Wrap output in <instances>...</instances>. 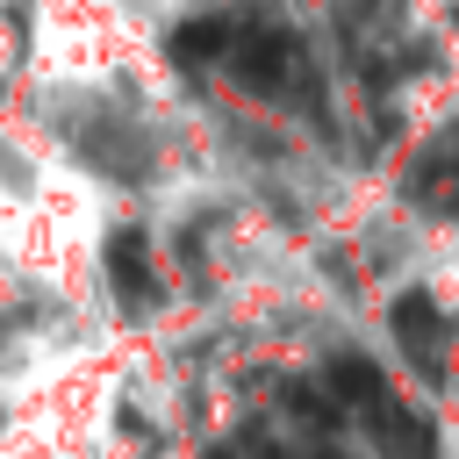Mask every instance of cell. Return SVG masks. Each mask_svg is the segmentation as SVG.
Masks as SVG:
<instances>
[{
	"mask_svg": "<svg viewBox=\"0 0 459 459\" xmlns=\"http://www.w3.org/2000/svg\"><path fill=\"white\" fill-rule=\"evenodd\" d=\"M222 57L237 65V79H244L251 93H280L287 72H294V36H287V29H237Z\"/></svg>",
	"mask_w": 459,
	"mask_h": 459,
	"instance_id": "cell-1",
	"label": "cell"
},
{
	"mask_svg": "<svg viewBox=\"0 0 459 459\" xmlns=\"http://www.w3.org/2000/svg\"><path fill=\"white\" fill-rule=\"evenodd\" d=\"M387 323H394V337L409 344V359H416V366H437V344H445V323H437V308H430V294H423V287H409V294H394V308H387Z\"/></svg>",
	"mask_w": 459,
	"mask_h": 459,
	"instance_id": "cell-2",
	"label": "cell"
},
{
	"mask_svg": "<svg viewBox=\"0 0 459 459\" xmlns=\"http://www.w3.org/2000/svg\"><path fill=\"white\" fill-rule=\"evenodd\" d=\"M108 280H115V294L129 301V308H151V258H143V237L136 230H115L108 237Z\"/></svg>",
	"mask_w": 459,
	"mask_h": 459,
	"instance_id": "cell-3",
	"label": "cell"
},
{
	"mask_svg": "<svg viewBox=\"0 0 459 459\" xmlns=\"http://www.w3.org/2000/svg\"><path fill=\"white\" fill-rule=\"evenodd\" d=\"M230 36H237L230 14H201V22H186V29L172 36V57H179V65H208V57L230 50Z\"/></svg>",
	"mask_w": 459,
	"mask_h": 459,
	"instance_id": "cell-4",
	"label": "cell"
},
{
	"mask_svg": "<svg viewBox=\"0 0 459 459\" xmlns=\"http://www.w3.org/2000/svg\"><path fill=\"white\" fill-rule=\"evenodd\" d=\"M330 387H337L344 402L373 409V402H380V366H373V359H359V351H337V359H330Z\"/></svg>",
	"mask_w": 459,
	"mask_h": 459,
	"instance_id": "cell-5",
	"label": "cell"
},
{
	"mask_svg": "<svg viewBox=\"0 0 459 459\" xmlns=\"http://www.w3.org/2000/svg\"><path fill=\"white\" fill-rule=\"evenodd\" d=\"M380 409V402H373ZM380 437H387V452H409V459H430V430L409 416V409H380Z\"/></svg>",
	"mask_w": 459,
	"mask_h": 459,
	"instance_id": "cell-6",
	"label": "cell"
}]
</instances>
